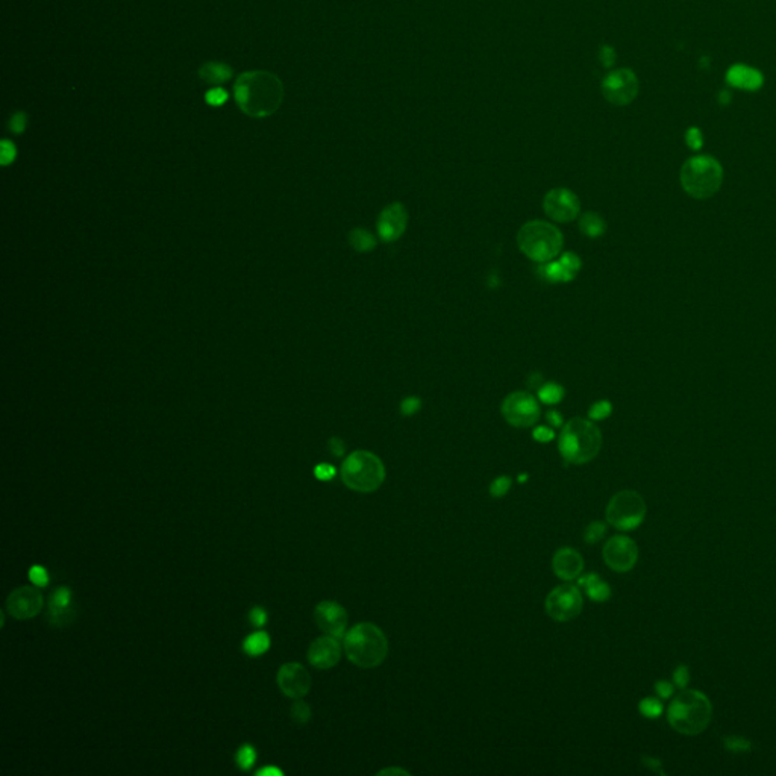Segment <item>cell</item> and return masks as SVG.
<instances>
[{
  "label": "cell",
  "instance_id": "5bb4252c",
  "mask_svg": "<svg viewBox=\"0 0 776 776\" xmlns=\"http://www.w3.org/2000/svg\"><path fill=\"white\" fill-rule=\"evenodd\" d=\"M44 605V597L37 587L15 588L6 599V611L17 620H28L37 615Z\"/></svg>",
  "mask_w": 776,
  "mask_h": 776
},
{
  "label": "cell",
  "instance_id": "9a60e30c",
  "mask_svg": "<svg viewBox=\"0 0 776 776\" xmlns=\"http://www.w3.org/2000/svg\"><path fill=\"white\" fill-rule=\"evenodd\" d=\"M278 687L287 698L302 699L311 690V675L299 663H287L278 672Z\"/></svg>",
  "mask_w": 776,
  "mask_h": 776
},
{
  "label": "cell",
  "instance_id": "836d02e7",
  "mask_svg": "<svg viewBox=\"0 0 776 776\" xmlns=\"http://www.w3.org/2000/svg\"><path fill=\"white\" fill-rule=\"evenodd\" d=\"M613 412V405L608 401H599L592 405L588 411V417L592 420H604Z\"/></svg>",
  "mask_w": 776,
  "mask_h": 776
},
{
  "label": "cell",
  "instance_id": "2e32d148",
  "mask_svg": "<svg viewBox=\"0 0 776 776\" xmlns=\"http://www.w3.org/2000/svg\"><path fill=\"white\" fill-rule=\"evenodd\" d=\"M408 225V213L407 208L403 207L401 202H393V204L387 205L381 214L378 217V234L381 237V240L385 243H391L399 240L407 231Z\"/></svg>",
  "mask_w": 776,
  "mask_h": 776
},
{
  "label": "cell",
  "instance_id": "603a6c76",
  "mask_svg": "<svg viewBox=\"0 0 776 776\" xmlns=\"http://www.w3.org/2000/svg\"><path fill=\"white\" fill-rule=\"evenodd\" d=\"M232 68L223 63H207L199 70L200 79L213 85H220L229 81L232 77Z\"/></svg>",
  "mask_w": 776,
  "mask_h": 776
},
{
  "label": "cell",
  "instance_id": "d590c367",
  "mask_svg": "<svg viewBox=\"0 0 776 776\" xmlns=\"http://www.w3.org/2000/svg\"><path fill=\"white\" fill-rule=\"evenodd\" d=\"M15 146L14 143H11L10 140H3L2 141V146H0V161H2L3 165L11 164L15 160Z\"/></svg>",
  "mask_w": 776,
  "mask_h": 776
},
{
  "label": "cell",
  "instance_id": "7c38bea8",
  "mask_svg": "<svg viewBox=\"0 0 776 776\" xmlns=\"http://www.w3.org/2000/svg\"><path fill=\"white\" fill-rule=\"evenodd\" d=\"M602 557L608 567L614 572L625 573L634 569L639 560V548L636 542L626 535H614L608 540L602 549Z\"/></svg>",
  "mask_w": 776,
  "mask_h": 776
},
{
  "label": "cell",
  "instance_id": "c3c4849f",
  "mask_svg": "<svg viewBox=\"0 0 776 776\" xmlns=\"http://www.w3.org/2000/svg\"><path fill=\"white\" fill-rule=\"evenodd\" d=\"M614 59H615V54L611 47L605 46L601 49V61L604 63V66L610 67L614 63Z\"/></svg>",
  "mask_w": 776,
  "mask_h": 776
},
{
  "label": "cell",
  "instance_id": "3957f363",
  "mask_svg": "<svg viewBox=\"0 0 776 776\" xmlns=\"http://www.w3.org/2000/svg\"><path fill=\"white\" fill-rule=\"evenodd\" d=\"M345 652L352 664L361 669L381 666L388 655V640L375 623L355 625L345 636Z\"/></svg>",
  "mask_w": 776,
  "mask_h": 776
},
{
  "label": "cell",
  "instance_id": "30bf717a",
  "mask_svg": "<svg viewBox=\"0 0 776 776\" xmlns=\"http://www.w3.org/2000/svg\"><path fill=\"white\" fill-rule=\"evenodd\" d=\"M502 416L516 428H529L540 419V405L532 394L516 391L508 394L502 402Z\"/></svg>",
  "mask_w": 776,
  "mask_h": 776
},
{
  "label": "cell",
  "instance_id": "4316f807",
  "mask_svg": "<svg viewBox=\"0 0 776 776\" xmlns=\"http://www.w3.org/2000/svg\"><path fill=\"white\" fill-rule=\"evenodd\" d=\"M543 276L548 279L549 282H569L576 275H573V273L562 266L561 261H549L546 262V266L542 270Z\"/></svg>",
  "mask_w": 776,
  "mask_h": 776
},
{
  "label": "cell",
  "instance_id": "8992f818",
  "mask_svg": "<svg viewBox=\"0 0 776 776\" xmlns=\"http://www.w3.org/2000/svg\"><path fill=\"white\" fill-rule=\"evenodd\" d=\"M679 179L689 196L699 200L710 199L722 187L723 169L716 158L698 155L684 163Z\"/></svg>",
  "mask_w": 776,
  "mask_h": 776
},
{
  "label": "cell",
  "instance_id": "d4e9b609",
  "mask_svg": "<svg viewBox=\"0 0 776 776\" xmlns=\"http://www.w3.org/2000/svg\"><path fill=\"white\" fill-rule=\"evenodd\" d=\"M269 648H270V637L269 634L264 631L251 634V636L243 643L244 652L251 657H260L262 654H266Z\"/></svg>",
  "mask_w": 776,
  "mask_h": 776
},
{
  "label": "cell",
  "instance_id": "7402d4cb",
  "mask_svg": "<svg viewBox=\"0 0 776 776\" xmlns=\"http://www.w3.org/2000/svg\"><path fill=\"white\" fill-rule=\"evenodd\" d=\"M579 587L585 590L587 596L595 602H605L611 596V588L604 579L599 578L596 573H590L587 576L579 579Z\"/></svg>",
  "mask_w": 776,
  "mask_h": 776
},
{
  "label": "cell",
  "instance_id": "d6986e66",
  "mask_svg": "<svg viewBox=\"0 0 776 776\" xmlns=\"http://www.w3.org/2000/svg\"><path fill=\"white\" fill-rule=\"evenodd\" d=\"M49 622L63 628L75 620L76 610L73 606V595L68 587H58L49 599Z\"/></svg>",
  "mask_w": 776,
  "mask_h": 776
},
{
  "label": "cell",
  "instance_id": "e0dca14e",
  "mask_svg": "<svg viewBox=\"0 0 776 776\" xmlns=\"http://www.w3.org/2000/svg\"><path fill=\"white\" fill-rule=\"evenodd\" d=\"M314 619L319 628L335 639L345 637L348 628V611L345 606L334 602L323 601L315 606Z\"/></svg>",
  "mask_w": 776,
  "mask_h": 776
},
{
  "label": "cell",
  "instance_id": "83f0119b",
  "mask_svg": "<svg viewBox=\"0 0 776 776\" xmlns=\"http://www.w3.org/2000/svg\"><path fill=\"white\" fill-rule=\"evenodd\" d=\"M564 398V388L555 382H549L539 388V399L546 405H555Z\"/></svg>",
  "mask_w": 776,
  "mask_h": 776
},
{
  "label": "cell",
  "instance_id": "ba28073f",
  "mask_svg": "<svg viewBox=\"0 0 776 776\" xmlns=\"http://www.w3.org/2000/svg\"><path fill=\"white\" fill-rule=\"evenodd\" d=\"M605 517L606 522L619 531H632L646 517V502L637 491L622 490L608 502Z\"/></svg>",
  "mask_w": 776,
  "mask_h": 776
},
{
  "label": "cell",
  "instance_id": "484cf974",
  "mask_svg": "<svg viewBox=\"0 0 776 776\" xmlns=\"http://www.w3.org/2000/svg\"><path fill=\"white\" fill-rule=\"evenodd\" d=\"M349 244L357 252H372L376 248V238L366 229L357 227L349 234Z\"/></svg>",
  "mask_w": 776,
  "mask_h": 776
},
{
  "label": "cell",
  "instance_id": "ac0fdd59",
  "mask_svg": "<svg viewBox=\"0 0 776 776\" xmlns=\"http://www.w3.org/2000/svg\"><path fill=\"white\" fill-rule=\"evenodd\" d=\"M341 658V646L338 640L328 636L315 639L308 649V661L315 669L328 670L338 664Z\"/></svg>",
  "mask_w": 776,
  "mask_h": 776
},
{
  "label": "cell",
  "instance_id": "bcb514c9",
  "mask_svg": "<svg viewBox=\"0 0 776 776\" xmlns=\"http://www.w3.org/2000/svg\"><path fill=\"white\" fill-rule=\"evenodd\" d=\"M655 690H657V693H658L659 698L667 699V698H670V696L673 694V685L670 684V682H667V681H658V682L655 684Z\"/></svg>",
  "mask_w": 776,
  "mask_h": 776
},
{
  "label": "cell",
  "instance_id": "4dcf8cb0",
  "mask_svg": "<svg viewBox=\"0 0 776 776\" xmlns=\"http://www.w3.org/2000/svg\"><path fill=\"white\" fill-rule=\"evenodd\" d=\"M606 534V525L604 522H595L590 523L585 531H584V542L588 544H596L597 542H601Z\"/></svg>",
  "mask_w": 776,
  "mask_h": 776
},
{
  "label": "cell",
  "instance_id": "6da1fadb",
  "mask_svg": "<svg viewBox=\"0 0 776 776\" xmlns=\"http://www.w3.org/2000/svg\"><path fill=\"white\" fill-rule=\"evenodd\" d=\"M234 94L244 114L264 119L279 110L284 99V85L270 72H248L237 79Z\"/></svg>",
  "mask_w": 776,
  "mask_h": 776
},
{
  "label": "cell",
  "instance_id": "7dc6e473",
  "mask_svg": "<svg viewBox=\"0 0 776 776\" xmlns=\"http://www.w3.org/2000/svg\"><path fill=\"white\" fill-rule=\"evenodd\" d=\"M329 451L332 452V455L335 456H341L346 451V446L343 443V440L338 437H334L329 440Z\"/></svg>",
  "mask_w": 776,
  "mask_h": 776
},
{
  "label": "cell",
  "instance_id": "816d5d0a",
  "mask_svg": "<svg viewBox=\"0 0 776 776\" xmlns=\"http://www.w3.org/2000/svg\"><path fill=\"white\" fill-rule=\"evenodd\" d=\"M378 775H410V772L401 769V767H387V769L378 772Z\"/></svg>",
  "mask_w": 776,
  "mask_h": 776
},
{
  "label": "cell",
  "instance_id": "681fc988",
  "mask_svg": "<svg viewBox=\"0 0 776 776\" xmlns=\"http://www.w3.org/2000/svg\"><path fill=\"white\" fill-rule=\"evenodd\" d=\"M258 776H282V770H279L278 767L275 766H270V767H264V769L257 772Z\"/></svg>",
  "mask_w": 776,
  "mask_h": 776
},
{
  "label": "cell",
  "instance_id": "1f68e13d",
  "mask_svg": "<svg viewBox=\"0 0 776 776\" xmlns=\"http://www.w3.org/2000/svg\"><path fill=\"white\" fill-rule=\"evenodd\" d=\"M639 710L643 714V716L648 717V719H657L661 716V712H663V703H661L658 699L655 698H646L643 699L639 705Z\"/></svg>",
  "mask_w": 776,
  "mask_h": 776
},
{
  "label": "cell",
  "instance_id": "74e56055",
  "mask_svg": "<svg viewBox=\"0 0 776 776\" xmlns=\"http://www.w3.org/2000/svg\"><path fill=\"white\" fill-rule=\"evenodd\" d=\"M420 407H421V401L419 398H416V396H410V398L402 401L401 412L407 417L414 416V414H416L420 410Z\"/></svg>",
  "mask_w": 776,
  "mask_h": 776
},
{
  "label": "cell",
  "instance_id": "8fae6325",
  "mask_svg": "<svg viewBox=\"0 0 776 776\" xmlns=\"http://www.w3.org/2000/svg\"><path fill=\"white\" fill-rule=\"evenodd\" d=\"M602 93L610 103L625 107L636 100L639 94V79L629 68L614 70L602 81Z\"/></svg>",
  "mask_w": 776,
  "mask_h": 776
},
{
  "label": "cell",
  "instance_id": "44dd1931",
  "mask_svg": "<svg viewBox=\"0 0 776 776\" xmlns=\"http://www.w3.org/2000/svg\"><path fill=\"white\" fill-rule=\"evenodd\" d=\"M726 81L729 85H733L740 90L746 91H756L760 90L764 82L763 75L758 72L756 68L747 67L743 64L733 66L728 70Z\"/></svg>",
  "mask_w": 776,
  "mask_h": 776
},
{
  "label": "cell",
  "instance_id": "f35d334b",
  "mask_svg": "<svg viewBox=\"0 0 776 776\" xmlns=\"http://www.w3.org/2000/svg\"><path fill=\"white\" fill-rule=\"evenodd\" d=\"M560 261L562 262L564 267H567L573 273V275H576V273L581 270V266H582L579 257H576V255L572 253V252L562 253Z\"/></svg>",
  "mask_w": 776,
  "mask_h": 776
},
{
  "label": "cell",
  "instance_id": "ab89813d",
  "mask_svg": "<svg viewBox=\"0 0 776 776\" xmlns=\"http://www.w3.org/2000/svg\"><path fill=\"white\" fill-rule=\"evenodd\" d=\"M685 141H687V144H689V147L693 149V151H699V149L703 144V138H702L701 130L698 128H690L689 130H687Z\"/></svg>",
  "mask_w": 776,
  "mask_h": 776
},
{
  "label": "cell",
  "instance_id": "e575fe53",
  "mask_svg": "<svg viewBox=\"0 0 776 776\" xmlns=\"http://www.w3.org/2000/svg\"><path fill=\"white\" fill-rule=\"evenodd\" d=\"M29 579L37 587H46L49 582V573L43 566H32L29 569Z\"/></svg>",
  "mask_w": 776,
  "mask_h": 776
},
{
  "label": "cell",
  "instance_id": "8d00e7d4",
  "mask_svg": "<svg viewBox=\"0 0 776 776\" xmlns=\"http://www.w3.org/2000/svg\"><path fill=\"white\" fill-rule=\"evenodd\" d=\"M205 100L211 105V107H222V105L227 100V93L223 90V88H213V90H209L205 94Z\"/></svg>",
  "mask_w": 776,
  "mask_h": 776
},
{
  "label": "cell",
  "instance_id": "f5cc1de1",
  "mask_svg": "<svg viewBox=\"0 0 776 776\" xmlns=\"http://www.w3.org/2000/svg\"><path fill=\"white\" fill-rule=\"evenodd\" d=\"M526 479H528V476H526V475H522V476H520V481H522V482H523V481H526Z\"/></svg>",
  "mask_w": 776,
  "mask_h": 776
},
{
  "label": "cell",
  "instance_id": "7a4b0ae2",
  "mask_svg": "<svg viewBox=\"0 0 776 776\" xmlns=\"http://www.w3.org/2000/svg\"><path fill=\"white\" fill-rule=\"evenodd\" d=\"M602 432L592 420L575 417L570 419L558 440V451L564 461L569 464H587L593 461L601 452Z\"/></svg>",
  "mask_w": 776,
  "mask_h": 776
},
{
  "label": "cell",
  "instance_id": "b9f144b4",
  "mask_svg": "<svg viewBox=\"0 0 776 776\" xmlns=\"http://www.w3.org/2000/svg\"><path fill=\"white\" fill-rule=\"evenodd\" d=\"M673 681L679 689H685L687 684L690 681V670L687 666H678L673 673Z\"/></svg>",
  "mask_w": 776,
  "mask_h": 776
},
{
  "label": "cell",
  "instance_id": "ee69618b",
  "mask_svg": "<svg viewBox=\"0 0 776 776\" xmlns=\"http://www.w3.org/2000/svg\"><path fill=\"white\" fill-rule=\"evenodd\" d=\"M532 437H534L535 442H539V443H549L553 440L555 432L548 426H539V428L534 429Z\"/></svg>",
  "mask_w": 776,
  "mask_h": 776
},
{
  "label": "cell",
  "instance_id": "f6af8a7d",
  "mask_svg": "<svg viewBox=\"0 0 776 776\" xmlns=\"http://www.w3.org/2000/svg\"><path fill=\"white\" fill-rule=\"evenodd\" d=\"M314 475L317 479L320 481H331L334 476H335V467H332L331 464H319L314 469Z\"/></svg>",
  "mask_w": 776,
  "mask_h": 776
},
{
  "label": "cell",
  "instance_id": "ffe728a7",
  "mask_svg": "<svg viewBox=\"0 0 776 776\" xmlns=\"http://www.w3.org/2000/svg\"><path fill=\"white\" fill-rule=\"evenodd\" d=\"M552 570L562 581H573L581 576L584 570V558L572 548H561L552 558Z\"/></svg>",
  "mask_w": 776,
  "mask_h": 776
},
{
  "label": "cell",
  "instance_id": "d6a6232c",
  "mask_svg": "<svg viewBox=\"0 0 776 776\" xmlns=\"http://www.w3.org/2000/svg\"><path fill=\"white\" fill-rule=\"evenodd\" d=\"M511 485H513V481H511L509 476H505V475L498 476V478L490 484V495L493 498H496V499L504 498L507 493L509 491Z\"/></svg>",
  "mask_w": 776,
  "mask_h": 776
},
{
  "label": "cell",
  "instance_id": "5b68a950",
  "mask_svg": "<svg viewBox=\"0 0 776 776\" xmlns=\"http://www.w3.org/2000/svg\"><path fill=\"white\" fill-rule=\"evenodd\" d=\"M564 238L560 229L543 220H532L525 223L517 234V246L529 260L535 262H549L562 251Z\"/></svg>",
  "mask_w": 776,
  "mask_h": 776
},
{
  "label": "cell",
  "instance_id": "7bdbcfd3",
  "mask_svg": "<svg viewBox=\"0 0 776 776\" xmlns=\"http://www.w3.org/2000/svg\"><path fill=\"white\" fill-rule=\"evenodd\" d=\"M249 620L253 626H257V628H261V626L266 625L267 622V613L264 608L261 606H253L251 613H249Z\"/></svg>",
  "mask_w": 776,
  "mask_h": 776
},
{
  "label": "cell",
  "instance_id": "277c9868",
  "mask_svg": "<svg viewBox=\"0 0 776 776\" xmlns=\"http://www.w3.org/2000/svg\"><path fill=\"white\" fill-rule=\"evenodd\" d=\"M712 719V705L703 693L684 690L667 708V720L675 731L685 736L701 734Z\"/></svg>",
  "mask_w": 776,
  "mask_h": 776
},
{
  "label": "cell",
  "instance_id": "4fadbf2b",
  "mask_svg": "<svg viewBox=\"0 0 776 776\" xmlns=\"http://www.w3.org/2000/svg\"><path fill=\"white\" fill-rule=\"evenodd\" d=\"M544 213L553 222L569 223L579 214L581 204L578 196L567 188H553L544 196Z\"/></svg>",
  "mask_w": 776,
  "mask_h": 776
},
{
  "label": "cell",
  "instance_id": "60d3db41",
  "mask_svg": "<svg viewBox=\"0 0 776 776\" xmlns=\"http://www.w3.org/2000/svg\"><path fill=\"white\" fill-rule=\"evenodd\" d=\"M26 126H28V116L24 112H15L11 119L10 129L14 134H22Z\"/></svg>",
  "mask_w": 776,
  "mask_h": 776
},
{
  "label": "cell",
  "instance_id": "f907efd6",
  "mask_svg": "<svg viewBox=\"0 0 776 776\" xmlns=\"http://www.w3.org/2000/svg\"><path fill=\"white\" fill-rule=\"evenodd\" d=\"M548 420H549V423H552V426H555V428L562 426V417H561V414L558 411H553V410L549 411L548 412Z\"/></svg>",
  "mask_w": 776,
  "mask_h": 776
},
{
  "label": "cell",
  "instance_id": "52a82bcc",
  "mask_svg": "<svg viewBox=\"0 0 776 776\" xmlns=\"http://www.w3.org/2000/svg\"><path fill=\"white\" fill-rule=\"evenodd\" d=\"M341 479L357 493H373L385 481V465L381 458L368 451L352 452L341 464Z\"/></svg>",
  "mask_w": 776,
  "mask_h": 776
},
{
  "label": "cell",
  "instance_id": "f546056e",
  "mask_svg": "<svg viewBox=\"0 0 776 776\" xmlns=\"http://www.w3.org/2000/svg\"><path fill=\"white\" fill-rule=\"evenodd\" d=\"M290 714H291V719H293L296 723H299V725H305V723H308L311 719V708L306 702L296 699V702L291 705Z\"/></svg>",
  "mask_w": 776,
  "mask_h": 776
},
{
  "label": "cell",
  "instance_id": "f1b7e54d",
  "mask_svg": "<svg viewBox=\"0 0 776 776\" xmlns=\"http://www.w3.org/2000/svg\"><path fill=\"white\" fill-rule=\"evenodd\" d=\"M235 760L241 770H249L252 769L255 761H257V752H255V749L251 745H243L238 749Z\"/></svg>",
  "mask_w": 776,
  "mask_h": 776
},
{
  "label": "cell",
  "instance_id": "9c48e42d",
  "mask_svg": "<svg viewBox=\"0 0 776 776\" xmlns=\"http://www.w3.org/2000/svg\"><path fill=\"white\" fill-rule=\"evenodd\" d=\"M584 606L581 588L573 584L555 587L546 597V613L555 622H570L581 614Z\"/></svg>",
  "mask_w": 776,
  "mask_h": 776
},
{
  "label": "cell",
  "instance_id": "cb8c5ba5",
  "mask_svg": "<svg viewBox=\"0 0 776 776\" xmlns=\"http://www.w3.org/2000/svg\"><path fill=\"white\" fill-rule=\"evenodd\" d=\"M579 229L585 237L599 238L605 234L606 223L601 216L590 211V213H585L579 218Z\"/></svg>",
  "mask_w": 776,
  "mask_h": 776
}]
</instances>
